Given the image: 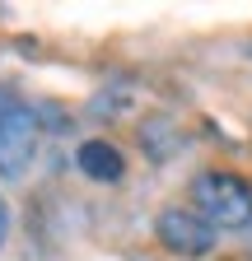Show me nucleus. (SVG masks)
I'll list each match as a JSON object with an SVG mask.
<instances>
[{
  "mask_svg": "<svg viewBox=\"0 0 252 261\" xmlns=\"http://www.w3.org/2000/svg\"><path fill=\"white\" fill-rule=\"evenodd\" d=\"M192 201L210 228H247L252 224V182L238 173H219V168L201 173L192 182Z\"/></svg>",
  "mask_w": 252,
  "mask_h": 261,
  "instance_id": "1",
  "label": "nucleus"
},
{
  "mask_svg": "<svg viewBox=\"0 0 252 261\" xmlns=\"http://www.w3.org/2000/svg\"><path fill=\"white\" fill-rule=\"evenodd\" d=\"M38 149V117L28 103H10V112L0 117V177H23Z\"/></svg>",
  "mask_w": 252,
  "mask_h": 261,
  "instance_id": "2",
  "label": "nucleus"
},
{
  "mask_svg": "<svg viewBox=\"0 0 252 261\" xmlns=\"http://www.w3.org/2000/svg\"><path fill=\"white\" fill-rule=\"evenodd\" d=\"M154 233H159V243L168 252H182V256H206L215 247V228L196 215V210H164L159 224H154Z\"/></svg>",
  "mask_w": 252,
  "mask_h": 261,
  "instance_id": "3",
  "label": "nucleus"
},
{
  "mask_svg": "<svg viewBox=\"0 0 252 261\" xmlns=\"http://www.w3.org/2000/svg\"><path fill=\"white\" fill-rule=\"evenodd\" d=\"M75 163H80V173L93 177V182H117V177L126 173L121 149L108 145V140H84V145L75 149Z\"/></svg>",
  "mask_w": 252,
  "mask_h": 261,
  "instance_id": "4",
  "label": "nucleus"
},
{
  "mask_svg": "<svg viewBox=\"0 0 252 261\" xmlns=\"http://www.w3.org/2000/svg\"><path fill=\"white\" fill-rule=\"evenodd\" d=\"M173 140H178V136H173V126H168V121H159V117L140 126V145H145L154 159H168V154H173Z\"/></svg>",
  "mask_w": 252,
  "mask_h": 261,
  "instance_id": "5",
  "label": "nucleus"
},
{
  "mask_svg": "<svg viewBox=\"0 0 252 261\" xmlns=\"http://www.w3.org/2000/svg\"><path fill=\"white\" fill-rule=\"evenodd\" d=\"M5 228H10V210H5V201H0V243H5Z\"/></svg>",
  "mask_w": 252,
  "mask_h": 261,
  "instance_id": "6",
  "label": "nucleus"
},
{
  "mask_svg": "<svg viewBox=\"0 0 252 261\" xmlns=\"http://www.w3.org/2000/svg\"><path fill=\"white\" fill-rule=\"evenodd\" d=\"M10 103H14V93H5V89H0V117L10 112Z\"/></svg>",
  "mask_w": 252,
  "mask_h": 261,
  "instance_id": "7",
  "label": "nucleus"
}]
</instances>
